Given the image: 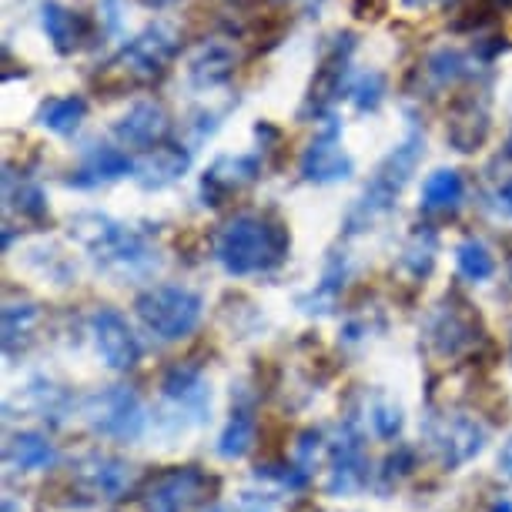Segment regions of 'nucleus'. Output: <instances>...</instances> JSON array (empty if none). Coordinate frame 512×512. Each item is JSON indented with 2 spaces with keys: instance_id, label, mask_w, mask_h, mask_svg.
Wrapping results in <instances>:
<instances>
[{
  "instance_id": "f257e3e1",
  "label": "nucleus",
  "mask_w": 512,
  "mask_h": 512,
  "mask_svg": "<svg viewBox=\"0 0 512 512\" xmlns=\"http://www.w3.org/2000/svg\"><path fill=\"white\" fill-rule=\"evenodd\" d=\"M288 255V235L278 221L265 215H235L215 235V258L228 275H258L272 272Z\"/></svg>"
},
{
  "instance_id": "f03ea898",
  "label": "nucleus",
  "mask_w": 512,
  "mask_h": 512,
  "mask_svg": "<svg viewBox=\"0 0 512 512\" xmlns=\"http://www.w3.org/2000/svg\"><path fill=\"white\" fill-rule=\"evenodd\" d=\"M71 238L81 248H88L94 258L118 275H148L158 265V251H154L144 235L134 228L121 225L98 211H81L71 218Z\"/></svg>"
},
{
  "instance_id": "7ed1b4c3",
  "label": "nucleus",
  "mask_w": 512,
  "mask_h": 512,
  "mask_svg": "<svg viewBox=\"0 0 512 512\" xmlns=\"http://www.w3.org/2000/svg\"><path fill=\"white\" fill-rule=\"evenodd\" d=\"M422 148H425L422 134L412 128L399 148L385 154L382 164L375 168V175L369 178V185H365V191L359 195V201H355V208L349 211V221H345V225H349L352 235L362 228H369L375 218H382L385 211L395 205V198H399L402 188L409 185L415 164L422 158Z\"/></svg>"
},
{
  "instance_id": "20e7f679",
  "label": "nucleus",
  "mask_w": 512,
  "mask_h": 512,
  "mask_svg": "<svg viewBox=\"0 0 512 512\" xmlns=\"http://www.w3.org/2000/svg\"><path fill=\"white\" fill-rule=\"evenodd\" d=\"M134 312H138L144 328L158 335L161 342H181V338H188L198 328L205 302L191 288L154 285L134 298Z\"/></svg>"
},
{
  "instance_id": "39448f33",
  "label": "nucleus",
  "mask_w": 512,
  "mask_h": 512,
  "mask_svg": "<svg viewBox=\"0 0 512 512\" xmlns=\"http://www.w3.org/2000/svg\"><path fill=\"white\" fill-rule=\"evenodd\" d=\"M84 422L91 425L98 436L118 439V442H138L148 429V412L138 399V392H131L128 385H111L84 399L81 405Z\"/></svg>"
},
{
  "instance_id": "423d86ee",
  "label": "nucleus",
  "mask_w": 512,
  "mask_h": 512,
  "mask_svg": "<svg viewBox=\"0 0 512 512\" xmlns=\"http://www.w3.org/2000/svg\"><path fill=\"white\" fill-rule=\"evenodd\" d=\"M218 489V479L198 466H175L158 472L141 492L144 512H191Z\"/></svg>"
},
{
  "instance_id": "0eeeda50",
  "label": "nucleus",
  "mask_w": 512,
  "mask_h": 512,
  "mask_svg": "<svg viewBox=\"0 0 512 512\" xmlns=\"http://www.w3.org/2000/svg\"><path fill=\"white\" fill-rule=\"evenodd\" d=\"M178 54V34L168 24H151L141 34H134L128 44L121 47V54L114 57V71L128 81H158L168 71V64Z\"/></svg>"
},
{
  "instance_id": "6e6552de",
  "label": "nucleus",
  "mask_w": 512,
  "mask_h": 512,
  "mask_svg": "<svg viewBox=\"0 0 512 512\" xmlns=\"http://www.w3.org/2000/svg\"><path fill=\"white\" fill-rule=\"evenodd\" d=\"M369 486V456L365 442L355 429V419H345L342 429L332 439V472H328L325 489L332 496H355L359 489Z\"/></svg>"
},
{
  "instance_id": "1a4fd4ad",
  "label": "nucleus",
  "mask_w": 512,
  "mask_h": 512,
  "mask_svg": "<svg viewBox=\"0 0 512 512\" xmlns=\"http://www.w3.org/2000/svg\"><path fill=\"white\" fill-rule=\"evenodd\" d=\"M425 436H429V446L436 449V456L442 459L446 469H456L462 462H469L486 446V429L476 419H466V415H439V419H429Z\"/></svg>"
},
{
  "instance_id": "9d476101",
  "label": "nucleus",
  "mask_w": 512,
  "mask_h": 512,
  "mask_svg": "<svg viewBox=\"0 0 512 512\" xmlns=\"http://www.w3.org/2000/svg\"><path fill=\"white\" fill-rule=\"evenodd\" d=\"M91 335L98 355L111 372H131L141 359V342L118 308H98L91 315Z\"/></svg>"
},
{
  "instance_id": "9b49d317",
  "label": "nucleus",
  "mask_w": 512,
  "mask_h": 512,
  "mask_svg": "<svg viewBox=\"0 0 512 512\" xmlns=\"http://www.w3.org/2000/svg\"><path fill=\"white\" fill-rule=\"evenodd\" d=\"M298 168H302V178L312 181V185H335V181L352 178L355 161L338 141V124H328L322 134H315V141L305 148Z\"/></svg>"
},
{
  "instance_id": "f8f14e48",
  "label": "nucleus",
  "mask_w": 512,
  "mask_h": 512,
  "mask_svg": "<svg viewBox=\"0 0 512 512\" xmlns=\"http://www.w3.org/2000/svg\"><path fill=\"white\" fill-rule=\"evenodd\" d=\"M258 175H262V161L255 154H225L201 178V198H205V205L218 208L241 188H248Z\"/></svg>"
},
{
  "instance_id": "ddd939ff",
  "label": "nucleus",
  "mask_w": 512,
  "mask_h": 512,
  "mask_svg": "<svg viewBox=\"0 0 512 512\" xmlns=\"http://www.w3.org/2000/svg\"><path fill=\"white\" fill-rule=\"evenodd\" d=\"M355 37L352 34H342L335 37V47L322 57V67H318L315 81H312V91H308V101L302 108V118L308 114H325L328 104H332L338 94H342V84H345V74H349V57H352V44Z\"/></svg>"
},
{
  "instance_id": "4468645a",
  "label": "nucleus",
  "mask_w": 512,
  "mask_h": 512,
  "mask_svg": "<svg viewBox=\"0 0 512 512\" xmlns=\"http://www.w3.org/2000/svg\"><path fill=\"white\" fill-rule=\"evenodd\" d=\"M161 392L168 402H175L178 409H185L191 415V422H205L211 412V389L205 385V375H201L198 365L191 362H178L164 372L161 379Z\"/></svg>"
},
{
  "instance_id": "2eb2a0df",
  "label": "nucleus",
  "mask_w": 512,
  "mask_h": 512,
  "mask_svg": "<svg viewBox=\"0 0 512 512\" xmlns=\"http://www.w3.org/2000/svg\"><path fill=\"white\" fill-rule=\"evenodd\" d=\"M466 308V305H462ZM456 305H439V312L429 318V342L436 345L439 355H462L479 345V322L469 312Z\"/></svg>"
},
{
  "instance_id": "dca6fc26",
  "label": "nucleus",
  "mask_w": 512,
  "mask_h": 512,
  "mask_svg": "<svg viewBox=\"0 0 512 512\" xmlns=\"http://www.w3.org/2000/svg\"><path fill=\"white\" fill-rule=\"evenodd\" d=\"M164 134H168V114H164L158 101L131 104V108L118 118V124H114V138H118L124 148L151 151L154 144L164 141Z\"/></svg>"
},
{
  "instance_id": "f3484780",
  "label": "nucleus",
  "mask_w": 512,
  "mask_h": 512,
  "mask_svg": "<svg viewBox=\"0 0 512 512\" xmlns=\"http://www.w3.org/2000/svg\"><path fill=\"white\" fill-rule=\"evenodd\" d=\"M191 168V151L181 148V144H154V148L144 154V158L134 164V181L144 191H161L168 185H175L178 178H185Z\"/></svg>"
},
{
  "instance_id": "a211bd4d",
  "label": "nucleus",
  "mask_w": 512,
  "mask_h": 512,
  "mask_svg": "<svg viewBox=\"0 0 512 512\" xmlns=\"http://www.w3.org/2000/svg\"><path fill=\"white\" fill-rule=\"evenodd\" d=\"M235 67H238V54L235 47H228L225 41H211V44H201L188 61V81L191 88L198 91H211V88H221L235 77Z\"/></svg>"
},
{
  "instance_id": "6ab92c4d",
  "label": "nucleus",
  "mask_w": 512,
  "mask_h": 512,
  "mask_svg": "<svg viewBox=\"0 0 512 512\" xmlns=\"http://www.w3.org/2000/svg\"><path fill=\"white\" fill-rule=\"evenodd\" d=\"M77 479L91 492H98L101 499H121L131 486V466L114 456H104V452H91L77 462Z\"/></svg>"
},
{
  "instance_id": "aec40b11",
  "label": "nucleus",
  "mask_w": 512,
  "mask_h": 512,
  "mask_svg": "<svg viewBox=\"0 0 512 512\" xmlns=\"http://www.w3.org/2000/svg\"><path fill=\"white\" fill-rule=\"evenodd\" d=\"M134 164L128 154L121 148H108V144H101V148H91L88 158H84L81 171L71 178L74 188H98V185H111V181H121L134 175Z\"/></svg>"
},
{
  "instance_id": "412c9836",
  "label": "nucleus",
  "mask_w": 512,
  "mask_h": 512,
  "mask_svg": "<svg viewBox=\"0 0 512 512\" xmlns=\"http://www.w3.org/2000/svg\"><path fill=\"white\" fill-rule=\"evenodd\" d=\"M449 141L456 151H479L489 138V111L476 101H462L449 114Z\"/></svg>"
},
{
  "instance_id": "4be33fe9",
  "label": "nucleus",
  "mask_w": 512,
  "mask_h": 512,
  "mask_svg": "<svg viewBox=\"0 0 512 512\" xmlns=\"http://www.w3.org/2000/svg\"><path fill=\"white\" fill-rule=\"evenodd\" d=\"M41 24L47 37H51L54 51L57 54H71L81 47L84 34H88V24H84L81 14L67 11L64 4H57V0H47V4H41Z\"/></svg>"
},
{
  "instance_id": "5701e85b",
  "label": "nucleus",
  "mask_w": 512,
  "mask_h": 512,
  "mask_svg": "<svg viewBox=\"0 0 512 512\" xmlns=\"http://www.w3.org/2000/svg\"><path fill=\"white\" fill-rule=\"evenodd\" d=\"M7 462L21 472H44V469H54L57 449L41 432H17V436H11V442H7Z\"/></svg>"
},
{
  "instance_id": "b1692460",
  "label": "nucleus",
  "mask_w": 512,
  "mask_h": 512,
  "mask_svg": "<svg viewBox=\"0 0 512 512\" xmlns=\"http://www.w3.org/2000/svg\"><path fill=\"white\" fill-rule=\"evenodd\" d=\"M462 195H466V185H462L459 171L439 168V171H432L422 185V208L425 211H452V208H459Z\"/></svg>"
},
{
  "instance_id": "393cba45",
  "label": "nucleus",
  "mask_w": 512,
  "mask_h": 512,
  "mask_svg": "<svg viewBox=\"0 0 512 512\" xmlns=\"http://www.w3.org/2000/svg\"><path fill=\"white\" fill-rule=\"evenodd\" d=\"M88 118V101L84 98H51L41 104V111H37V121H41V128L61 134V138H67V134H74L77 128H81V121Z\"/></svg>"
},
{
  "instance_id": "a878e982",
  "label": "nucleus",
  "mask_w": 512,
  "mask_h": 512,
  "mask_svg": "<svg viewBox=\"0 0 512 512\" xmlns=\"http://www.w3.org/2000/svg\"><path fill=\"white\" fill-rule=\"evenodd\" d=\"M251 446H255V419H251L248 405H238V409L231 412L221 439H218V456L221 459H241V456H248Z\"/></svg>"
},
{
  "instance_id": "bb28decb",
  "label": "nucleus",
  "mask_w": 512,
  "mask_h": 512,
  "mask_svg": "<svg viewBox=\"0 0 512 512\" xmlns=\"http://www.w3.org/2000/svg\"><path fill=\"white\" fill-rule=\"evenodd\" d=\"M4 201L11 211H21L24 218H44V211H47L44 191L27 178L17 181L11 168H7V175H4Z\"/></svg>"
},
{
  "instance_id": "cd10ccee",
  "label": "nucleus",
  "mask_w": 512,
  "mask_h": 512,
  "mask_svg": "<svg viewBox=\"0 0 512 512\" xmlns=\"http://www.w3.org/2000/svg\"><path fill=\"white\" fill-rule=\"evenodd\" d=\"M37 318H41V308L31 305V302H11L4 308V349L7 355L17 352V342H27L37 325Z\"/></svg>"
},
{
  "instance_id": "c85d7f7f",
  "label": "nucleus",
  "mask_w": 512,
  "mask_h": 512,
  "mask_svg": "<svg viewBox=\"0 0 512 512\" xmlns=\"http://www.w3.org/2000/svg\"><path fill=\"white\" fill-rule=\"evenodd\" d=\"M456 265L459 275L469 278V282H486V278L496 275V258H492V251L479 238H466L456 248Z\"/></svg>"
},
{
  "instance_id": "c756f323",
  "label": "nucleus",
  "mask_w": 512,
  "mask_h": 512,
  "mask_svg": "<svg viewBox=\"0 0 512 512\" xmlns=\"http://www.w3.org/2000/svg\"><path fill=\"white\" fill-rule=\"evenodd\" d=\"M402 265L409 268L415 278L429 275L432 265H436V235H432V231H419V235L409 241V248H405Z\"/></svg>"
},
{
  "instance_id": "7c9ffc66",
  "label": "nucleus",
  "mask_w": 512,
  "mask_h": 512,
  "mask_svg": "<svg viewBox=\"0 0 512 512\" xmlns=\"http://www.w3.org/2000/svg\"><path fill=\"white\" fill-rule=\"evenodd\" d=\"M31 395H34V409L41 419H51L54 425L64 422L67 415V395L57 389V385L44 382V379H34L31 382Z\"/></svg>"
},
{
  "instance_id": "2f4dec72",
  "label": "nucleus",
  "mask_w": 512,
  "mask_h": 512,
  "mask_svg": "<svg viewBox=\"0 0 512 512\" xmlns=\"http://www.w3.org/2000/svg\"><path fill=\"white\" fill-rule=\"evenodd\" d=\"M349 98H352V104L359 111H375L382 104V98H385V81H382V74H375V71H369V74H359L352 81V88H349Z\"/></svg>"
},
{
  "instance_id": "473e14b6",
  "label": "nucleus",
  "mask_w": 512,
  "mask_h": 512,
  "mask_svg": "<svg viewBox=\"0 0 512 512\" xmlns=\"http://www.w3.org/2000/svg\"><path fill=\"white\" fill-rule=\"evenodd\" d=\"M466 74V61H462V54L459 51H436L429 57V77L436 84H449V81H456V77Z\"/></svg>"
},
{
  "instance_id": "72a5a7b5",
  "label": "nucleus",
  "mask_w": 512,
  "mask_h": 512,
  "mask_svg": "<svg viewBox=\"0 0 512 512\" xmlns=\"http://www.w3.org/2000/svg\"><path fill=\"white\" fill-rule=\"evenodd\" d=\"M369 419H372L375 436H382V439H395L402 432V422H405L399 405H389V402H375Z\"/></svg>"
},
{
  "instance_id": "f704fd0d",
  "label": "nucleus",
  "mask_w": 512,
  "mask_h": 512,
  "mask_svg": "<svg viewBox=\"0 0 512 512\" xmlns=\"http://www.w3.org/2000/svg\"><path fill=\"white\" fill-rule=\"evenodd\" d=\"M415 469V449L412 446H399L392 452L389 459H385V466H382V492L392 486V482H399V479H405L409 472Z\"/></svg>"
},
{
  "instance_id": "c9c22d12",
  "label": "nucleus",
  "mask_w": 512,
  "mask_h": 512,
  "mask_svg": "<svg viewBox=\"0 0 512 512\" xmlns=\"http://www.w3.org/2000/svg\"><path fill=\"white\" fill-rule=\"evenodd\" d=\"M352 14L359 21H382L389 14V0H352Z\"/></svg>"
},
{
  "instance_id": "e433bc0d",
  "label": "nucleus",
  "mask_w": 512,
  "mask_h": 512,
  "mask_svg": "<svg viewBox=\"0 0 512 512\" xmlns=\"http://www.w3.org/2000/svg\"><path fill=\"white\" fill-rule=\"evenodd\" d=\"M241 509H245V512H275V502L268 496H251V492H248V496L241 499Z\"/></svg>"
},
{
  "instance_id": "4c0bfd02",
  "label": "nucleus",
  "mask_w": 512,
  "mask_h": 512,
  "mask_svg": "<svg viewBox=\"0 0 512 512\" xmlns=\"http://www.w3.org/2000/svg\"><path fill=\"white\" fill-rule=\"evenodd\" d=\"M496 205L512 218V178L506 181V185H499V191H496Z\"/></svg>"
},
{
  "instance_id": "58836bf2",
  "label": "nucleus",
  "mask_w": 512,
  "mask_h": 512,
  "mask_svg": "<svg viewBox=\"0 0 512 512\" xmlns=\"http://www.w3.org/2000/svg\"><path fill=\"white\" fill-rule=\"evenodd\" d=\"M499 466H502V472H506V476H512V439L506 442V449H502Z\"/></svg>"
},
{
  "instance_id": "ea45409f",
  "label": "nucleus",
  "mask_w": 512,
  "mask_h": 512,
  "mask_svg": "<svg viewBox=\"0 0 512 512\" xmlns=\"http://www.w3.org/2000/svg\"><path fill=\"white\" fill-rule=\"evenodd\" d=\"M492 512H512V502L509 499H499L496 506H492Z\"/></svg>"
},
{
  "instance_id": "a19ab883",
  "label": "nucleus",
  "mask_w": 512,
  "mask_h": 512,
  "mask_svg": "<svg viewBox=\"0 0 512 512\" xmlns=\"http://www.w3.org/2000/svg\"><path fill=\"white\" fill-rule=\"evenodd\" d=\"M148 7H168V4H175V0H144Z\"/></svg>"
},
{
  "instance_id": "79ce46f5",
  "label": "nucleus",
  "mask_w": 512,
  "mask_h": 512,
  "mask_svg": "<svg viewBox=\"0 0 512 512\" xmlns=\"http://www.w3.org/2000/svg\"><path fill=\"white\" fill-rule=\"evenodd\" d=\"M4 512H17V506H14L11 499H4Z\"/></svg>"
},
{
  "instance_id": "37998d69",
  "label": "nucleus",
  "mask_w": 512,
  "mask_h": 512,
  "mask_svg": "<svg viewBox=\"0 0 512 512\" xmlns=\"http://www.w3.org/2000/svg\"><path fill=\"white\" fill-rule=\"evenodd\" d=\"M499 4H502V7H509V4H512V0H499Z\"/></svg>"
},
{
  "instance_id": "c03bdc74",
  "label": "nucleus",
  "mask_w": 512,
  "mask_h": 512,
  "mask_svg": "<svg viewBox=\"0 0 512 512\" xmlns=\"http://www.w3.org/2000/svg\"><path fill=\"white\" fill-rule=\"evenodd\" d=\"M208 512H228V509H208Z\"/></svg>"
}]
</instances>
